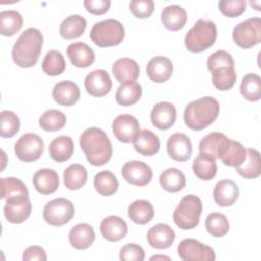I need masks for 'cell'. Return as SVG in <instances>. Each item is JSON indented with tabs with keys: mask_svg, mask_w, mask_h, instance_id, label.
Returning <instances> with one entry per match:
<instances>
[{
	"mask_svg": "<svg viewBox=\"0 0 261 261\" xmlns=\"http://www.w3.org/2000/svg\"><path fill=\"white\" fill-rule=\"evenodd\" d=\"M80 147L93 166L107 163L112 156V145L106 133L96 126L85 129L80 136Z\"/></svg>",
	"mask_w": 261,
	"mask_h": 261,
	"instance_id": "1",
	"label": "cell"
},
{
	"mask_svg": "<svg viewBox=\"0 0 261 261\" xmlns=\"http://www.w3.org/2000/svg\"><path fill=\"white\" fill-rule=\"evenodd\" d=\"M44 38L40 30L29 28L17 38L11 51L13 62L19 67L34 66L41 54Z\"/></svg>",
	"mask_w": 261,
	"mask_h": 261,
	"instance_id": "2",
	"label": "cell"
},
{
	"mask_svg": "<svg viewBox=\"0 0 261 261\" xmlns=\"http://www.w3.org/2000/svg\"><path fill=\"white\" fill-rule=\"evenodd\" d=\"M219 103L210 96L190 102L184 111V121L193 130H202L209 126L218 116Z\"/></svg>",
	"mask_w": 261,
	"mask_h": 261,
	"instance_id": "3",
	"label": "cell"
},
{
	"mask_svg": "<svg viewBox=\"0 0 261 261\" xmlns=\"http://www.w3.org/2000/svg\"><path fill=\"white\" fill-rule=\"evenodd\" d=\"M217 29L213 21L199 19L185 36V46L193 53H200L210 48L216 40Z\"/></svg>",
	"mask_w": 261,
	"mask_h": 261,
	"instance_id": "4",
	"label": "cell"
},
{
	"mask_svg": "<svg viewBox=\"0 0 261 261\" xmlns=\"http://www.w3.org/2000/svg\"><path fill=\"white\" fill-rule=\"evenodd\" d=\"M202 209V201L198 196L187 195L174 209L173 221L180 229H193L200 222Z\"/></svg>",
	"mask_w": 261,
	"mask_h": 261,
	"instance_id": "5",
	"label": "cell"
},
{
	"mask_svg": "<svg viewBox=\"0 0 261 261\" xmlns=\"http://www.w3.org/2000/svg\"><path fill=\"white\" fill-rule=\"evenodd\" d=\"M93 43L99 47H111L119 45L124 39V28L116 19H105L96 22L90 32Z\"/></svg>",
	"mask_w": 261,
	"mask_h": 261,
	"instance_id": "6",
	"label": "cell"
},
{
	"mask_svg": "<svg viewBox=\"0 0 261 261\" xmlns=\"http://www.w3.org/2000/svg\"><path fill=\"white\" fill-rule=\"evenodd\" d=\"M232 39L243 49H249L258 45L261 42L260 17H251L238 23L233 28Z\"/></svg>",
	"mask_w": 261,
	"mask_h": 261,
	"instance_id": "7",
	"label": "cell"
},
{
	"mask_svg": "<svg viewBox=\"0 0 261 261\" xmlns=\"http://www.w3.org/2000/svg\"><path fill=\"white\" fill-rule=\"evenodd\" d=\"M74 216V206L65 198H57L49 201L43 210L44 220L53 226H61L68 223Z\"/></svg>",
	"mask_w": 261,
	"mask_h": 261,
	"instance_id": "8",
	"label": "cell"
},
{
	"mask_svg": "<svg viewBox=\"0 0 261 261\" xmlns=\"http://www.w3.org/2000/svg\"><path fill=\"white\" fill-rule=\"evenodd\" d=\"M44 152V142L40 136L34 133L22 135L14 145L16 157L24 162L38 160Z\"/></svg>",
	"mask_w": 261,
	"mask_h": 261,
	"instance_id": "9",
	"label": "cell"
},
{
	"mask_svg": "<svg viewBox=\"0 0 261 261\" xmlns=\"http://www.w3.org/2000/svg\"><path fill=\"white\" fill-rule=\"evenodd\" d=\"M177 254L184 261H214V250L195 239H184L177 246Z\"/></svg>",
	"mask_w": 261,
	"mask_h": 261,
	"instance_id": "10",
	"label": "cell"
},
{
	"mask_svg": "<svg viewBox=\"0 0 261 261\" xmlns=\"http://www.w3.org/2000/svg\"><path fill=\"white\" fill-rule=\"evenodd\" d=\"M4 216L10 223L24 222L32 212V204L29 195H17L5 199Z\"/></svg>",
	"mask_w": 261,
	"mask_h": 261,
	"instance_id": "11",
	"label": "cell"
},
{
	"mask_svg": "<svg viewBox=\"0 0 261 261\" xmlns=\"http://www.w3.org/2000/svg\"><path fill=\"white\" fill-rule=\"evenodd\" d=\"M121 174L128 184L138 187L148 185L153 177L151 167L140 160H130L125 162L122 166Z\"/></svg>",
	"mask_w": 261,
	"mask_h": 261,
	"instance_id": "12",
	"label": "cell"
},
{
	"mask_svg": "<svg viewBox=\"0 0 261 261\" xmlns=\"http://www.w3.org/2000/svg\"><path fill=\"white\" fill-rule=\"evenodd\" d=\"M112 132L115 138L121 143H130L139 134L140 123L138 119L130 114H120L112 122Z\"/></svg>",
	"mask_w": 261,
	"mask_h": 261,
	"instance_id": "13",
	"label": "cell"
},
{
	"mask_svg": "<svg viewBox=\"0 0 261 261\" xmlns=\"http://www.w3.org/2000/svg\"><path fill=\"white\" fill-rule=\"evenodd\" d=\"M85 89L93 97H103L112 88V82L108 72L104 69H96L85 77Z\"/></svg>",
	"mask_w": 261,
	"mask_h": 261,
	"instance_id": "14",
	"label": "cell"
},
{
	"mask_svg": "<svg viewBox=\"0 0 261 261\" xmlns=\"http://www.w3.org/2000/svg\"><path fill=\"white\" fill-rule=\"evenodd\" d=\"M167 154L175 161H187L192 155V142L190 138L182 133L172 134L166 143Z\"/></svg>",
	"mask_w": 261,
	"mask_h": 261,
	"instance_id": "15",
	"label": "cell"
},
{
	"mask_svg": "<svg viewBox=\"0 0 261 261\" xmlns=\"http://www.w3.org/2000/svg\"><path fill=\"white\" fill-rule=\"evenodd\" d=\"M176 119L175 106L166 101H161L153 106L151 111V121L154 126L165 130L170 128Z\"/></svg>",
	"mask_w": 261,
	"mask_h": 261,
	"instance_id": "16",
	"label": "cell"
},
{
	"mask_svg": "<svg viewBox=\"0 0 261 261\" xmlns=\"http://www.w3.org/2000/svg\"><path fill=\"white\" fill-rule=\"evenodd\" d=\"M81 97L79 86L72 81H60L53 87L52 98L62 106H71L75 104Z\"/></svg>",
	"mask_w": 261,
	"mask_h": 261,
	"instance_id": "17",
	"label": "cell"
},
{
	"mask_svg": "<svg viewBox=\"0 0 261 261\" xmlns=\"http://www.w3.org/2000/svg\"><path fill=\"white\" fill-rule=\"evenodd\" d=\"M147 240L152 248L164 250L173 244L175 232L168 224L157 223L148 230Z\"/></svg>",
	"mask_w": 261,
	"mask_h": 261,
	"instance_id": "18",
	"label": "cell"
},
{
	"mask_svg": "<svg viewBox=\"0 0 261 261\" xmlns=\"http://www.w3.org/2000/svg\"><path fill=\"white\" fill-rule=\"evenodd\" d=\"M146 71L151 81L164 83L171 77L173 65L169 58L165 56H155L149 60Z\"/></svg>",
	"mask_w": 261,
	"mask_h": 261,
	"instance_id": "19",
	"label": "cell"
},
{
	"mask_svg": "<svg viewBox=\"0 0 261 261\" xmlns=\"http://www.w3.org/2000/svg\"><path fill=\"white\" fill-rule=\"evenodd\" d=\"M102 237L109 242H118L127 233V224L119 216L110 215L105 217L100 224Z\"/></svg>",
	"mask_w": 261,
	"mask_h": 261,
	"instance_id": "20",
	"label": "cell"
},
{
	"mask_svg": "<svg viewBox=\"0 0 261 261\" xmlns=\"http://www.w3.org/2000/svg\"><path fill=\"white\" fill-rule=\"evenodd\" d=\"M66 53L70 62L80 68L89 67L95 61L94 50L83 42H75L68 45Z\"/></svg>",
	"mask_w": 261,
	"mask_h": 261,
	"instance_id": "21",
	"label": "cell"
},
{
	"mask_svg": "<svg viewBox=\"0 0 261 261\" xmlns=\"http://www.w3.org/2000/svg\"><path fill=\"white\" fill-rule=\"evenodd\" d=\"M239 197V188L230 179L218 181L213 189L214 202L220 207H229L234 204Z\"/></svg>",
	"mask_w": 261,
	"mask_h": 261,
	"instance_id": "22",
	"label": "cell"
},
{
	"mask_svg": "<svg viewBox=\"0 0 261 261\" xmlns=\"http://www.w3.org/2000/svg\"><path fill=\"white\" fill-rule=\"evenodd\" d=\"M246 157L247 149L241 143L227 139L219 153L218 159H221L226 166L238 167L245 161Z\"/></svg>",
	"mask_w": 261,
	"mask_h": 261,
	"instance_id": "23",
	"label": "cell"
},
{
	"mask_svg": "<svg viewBox=\"0 0 261 261\" xmlns=\"http://www.w3.org/2000/svg\"><path fill=\"white\" fill-rule=\"evenodd\" d=\"M135 150L143 156H154L160 149V141L157 135L150 129H141L133 140Z\"/></svg>",
	"mask_w": 261,
	"mask_h": 261,
	"instance_id": "24",
	"label": "cell"
},
{
	"mask_svg": "<svg viewBox=\"0 0 261 261\" xmlns=\"http://www.w3.org/2000/svg\"><path fill=\"white\" fill-rule=\"evenodd\" d=\"M33 184L38 193L42 195H50L58 189L59 176L53 169L42 168L34 174Z\"/></svg>",
	"mask_w": 261,
	"mask_h": 261,
	"instance_id": "25",
	"label": "cell"
},
{
	"mask_svg": "<svg viewBox=\"0 0 261 261\" xmlns=\"http://www.w3.org/2000/svg\"><path fill=\"white\" fill-rule=\"evenodd\" d=\"M112 73L118 83L124 84L136 81L140 75V67L136 60L123 57L117 59L112 65Z\"/></svg>",
	"mask_w": 261,
	"mask_h": 261,
	"instance_id": "26",
	"label": "cell"
},
{
	"mask_svg": "<svg viewBox=\"0 0 261 261\" xmlns=\"http://www.w3.org/2000/svg\"><path fill=\"white\" fill-rule=\"evenodd\" d=\"M68 240L74 249L86 250L95 241L94 228L89 223H79L69 230Z\"/></svg>",
	"mask_w": 261,
	"mask_h": 261,
	"instance_id": "27",
	"label": "cell"
},
{
	"mask_svg": "<svg viewBox=\"0 0 261 261\" xmlns=\"http://www.w3.org/2000/svg\"><path fill=\"white\" fill-rule=\"evenodd\" d=\"M161 22L169 31H179L187 22V12L180 5H168L161 12Z\"/></svg>",
	"mask_w": 261,
	"mask_h": 261,
	"instance_id": "28",
	"label": "cell"
},
{
	"mask_svg": "<svg viewBox=\"0 0 261 261\" xmlns=\"http://www.w3.org/2000/svg\"><path fill=\"white\" fill-rule=\"evenodd\" d=\"M74 151V144L70 137L59 136L52 140L49 145V154L56 162H65L72 155Z\"/></svg>",
	"mask_w": 261,
	"mask_h": 261,
	"instance_id": "29",
	"label": "cell"
},
{
	"mask_svg": "<svg viewBox=\"0 0 261 261\" xmlns=\"http://www.w3.org/2000/svg\"><path fill=\"white\" fill-rule=\"evenodd\" d=\"M193 171L202 180H211L217 172L216 159L211 155L200 153L193 161Z\"/></svg>",
	"mask_w": 261,
	"mask_h": 261,
	"instance_id": "30",
	"label": "cell"
},
{
	"mask_svg": "<svg viewBox=\"0 0 261 261\" xmlns=\"http://www.w3.org/2000/svg\"><path fill=\"white\" fill-rule=\"evenodd\" d=\"M87 27V20L79 15L72 14L62 20L59 27V34L63 39L72 40L81 37Z\"/></svg>",
	"mask_w": 261,
	"mask_h": 261,
	"instance_id": "31",
	"label": "cell"
},
{
	"mask_svg": "<svg viewBox=\"0 0 261 261\" xmlns=\"http://www.w3.org/2000/svg\"><path fill=\"white\" fill-rule=\"evenodd\" d=\"M236 171L244 178H257L261 174L260 154L256 149H247V157L245 161L238 167Z\"/></svg>",
	"mask_w": 261,
	"mask_h": 261,
	"instance_id": "32",
	"label": "cell"
},
{
	"mask_svg": "<svg viewBox=\"0 0 261 261\" xmlns=\"http://www.w3.org/2000/svg\"><path fill=\"white\" fill-rule=\"evenodd\" d=\"M127 214L133 222L143 225L153 219L154 208L147 200H136L128 206Z\"/></svg>",
	"mask_w": 261,
	"mask_h": 261,
	"instance_id": "33",
	"label": "cell"
},
{
	"mask_svg": "<svg viewBox=\"0 0 261 261\" xmlns=\"http://www.w3.org/2000/svg\"><path fill=\"white\" fill-rule=\"evenodd\" d=\"M142 96L141 85L134 81L120 84L115 93V100L121 106H130L137 103Z\"/></svg>",
	"mask_w": 261,
	"mask_h": 261,
	"instance_id": "34",
	"label": "cell"
},
{
	"mask_svg": "<svg viewBox=\"0 0 261 261\" xmlns=\"http://www.w3.org/2000/svg\"><path fill=\"white\" fill-rule=\"evenodd\" d=\"M160 186L169 193H176L186 186V176L181 170L170 167L161 172L159 176Z\"/></svg>",
	"mask_w": 261,
	"mask_h": 261,
	"instance_id": "35",
	"label": "cell"
},
{
	"mask_svg": "<svg viewBox=\"0 0 261 261\" xmlns=\"http://www.w3.org/2000/svg\"><path fill=\"white\" fill-rule=\"evenodd\" d=\"M88 172L84 165L73 163L63 171V182L68 190H79L87 181Z\"/></svg>",
	"mask_w": 261,
	"mask_h": 261,
	"instance_id": "36",
	"label": "cell"
},
{
	"mask_svg": "<svg viewBox=\"0 0 261 261\" xmlns=\"http://www.w3.org/2000/svg\"><path fill=\"white\" fill-rule=\"evenodd\" d=\"M227 139L228 138L222 133H219V132L210 133L200 141L199 151L200 153L211 155L213 158L217 159Z\"/></svg>",
	"mask_w": 261,
	"mask_h": 261,
	"instance_id": "37",
	"label": "cell"
},
{
	"mask_svg": "<svg viewBox=\"0 0 261 261\" xmlns=\"http://www.w3.org/2000/svg\"><path fill=\"white\" fill-rule=\"evenodd\" d=\"M211 80L214 87L220 91L230 90L237 80L234 66H220L211 71Z\"/></svg>",
	"mask_w": 261,
	"mask_h": 261,
	"instance_id": "38",
	"label": "cell"
},
{
	"mask_svg": "<svg viewBox=\"0 0 261 261\" xmlns=\"http://www.w3.org/2000/svg\"><path fill=\"white\" fill-rule=\"evenodd\" d=\"M23 19L16 10H3L0 12V33L3 36H13L22 28Z\"/></svg>",
	"mask_w": 261,
	"mask_h": 261,
	"instance_id": "39",
	"label": "cell"
},
{
	"mask_svg": "<svg viewBox=\"0 0 261 261\" xmlns=\"http://www.w3.org/2000/svg\"><path fill=\"white\" fill-rule=\"evenodd\" d=\"M240 92L242 96L251 102L259 101L261 98V79L256 73L246 74L241 82Z\"/></svg>",
	"mask_w": 261,
	"mask_h": 261,
	"instance_id": "40",
	"label": "cell"
},
{
	"mask_svg": "<svg viewBox=\"0 0 261 261\" xmlns=\"http://www.w3.org/2000/svg\"><path fill=\"white\" fill-rule=\"evenodd\" d=\"M95 190L102 196L108 197L113 195L118 189L116 176L109 170H102L94 176Z\"/></svg>",
	"mask_w": 261,
	"mask_h": 261,
	"instance_id": "41",
	"label": "cell"
},
{
	"mask_svg": "<svg viewBox=\"0 0 261 261\" xmlns=\"http://www.w3.org/2000/svg\"><path fill=\"white\" fill-rule=\"evenodd\" d=\"M66 67L65 59L61 52L57 50H51L46 53L42 61L43 71L51 76H56L61 74Z\"/></svg>",
	"mask_w": 261,
	"mask_h": 261,
	"instance_id": "42",
	"label": "cell"
},
{
	"mask_svg": "<svg viewBox=\"0 0 261 261\" xmlns=\"http://www.w3.org/2000/svg\"><path fill=\"white\" fill-rule=\"evenodd\" d=\"M205 227L212 237L220 238L228 232L229 222L224 214L212 212L206 217Z\"/></svg>",
	"mask_w": 261,
	"mask_h": 261,
	"instance_id": "43",
	"label": "cell"
},
{
	"mask_svg": "<svg viewBox=\"0 0 261 261\" xmlns=\"http://www.w3.org/2000/svg\"><path fill=\"white\" fill-rule=\"evenodd\" d=\"M65 123V114L56 109H49L45 111L39 119V125L46 132H57L61 129Z\"/></svg>",
	"mask_w": 261,
	"mask_h": 261,
	"instance_id": "44",
	"label": "cell"
},
{
	"mask_svg": "<svg viewBox=\"0 0 261 261\" xmlns=\"http://www.w3.org/2000/svg\"><path fill=\"white\" fill-rule=\"evenodd\" d=\"M20 126L18 116L10 110H2L0 113V136L2 138H12L17 134Z\"/></svg>",
	"mask_w": 261,
	"mask_h": 261,
	"instance_id": "45",
	"label": "cell"
},
{
	"mask_svg": "<svg viewBox=\"0 0 261 261\" xmlns=\"http://www.w3.org/2000/svg\"><path fill=\"white\" fill-rule=\"evenodd\" d=\"M1 199L17 195H29L25 185L16 177H2L1 180Z\"/></svg>",
	"mask_w": 261,
	"mask_h": 261,
	"instance_id": "46",
	"label": "cell"
},
{
	"mask_svg": "<svg viewBox=\"0 0 261 261\" xmlns=\"http://www.w3.org/2000/svg\"><path fill=\"white\" fill-rule=\"evenodd\" d=\"M218 7L223 15L234 18L246 10V2L244 0H221L218 2Z\"/></svg>",
	"mask_w": 261,
	"mask_h": 261,
	"instance_id": "47",
	"label": "cell"
},
{
	"mask_svg": "<svg viewBox=\"0 0 261 261\" xmlns=\"http://www.w3.org/2000/svg\"><path fill=\"white\" fill-rule=\"evenodd\" d=\"M220 66H234L232 55L224 50H218L212 53L207 59V67L210 72Z\"/></svg>",
	"mask_w": 261,
	"mask_h": 261,
	"instance_id": "48",
	"label": "cell"
},
{
	"mask_svg": "<svg viewBox=\"0 0 261 261\" xmlns=\"http://www.w3.org/2000/svg\"><path fill=\"white\" fill-rule=\"evenodd\" d=\"M119 259L122 261H143L145 259V251L141 246L129 243L120 249Z\"/></svg>",
	"mask_w": 261,
	"mask_h": 261,
	"instance_id": "49",
	"label": "cell"
},
{
	"mask_svg": "<svg viewBox=\"0 0 261 261\" xmlns=\"http://www.w3.org/2000/svg\"><path fill=\"white\" fill-rule=\"evenodd\" d=\"M155 4L153 0H133L129 3V9L132 13L138 18L149 17L153 10Z\"/></svg>",
	"mask_w": 261,
	"mask_h": 261,
	"instance_id": "50",
	"label": "cell"
},
{
	"mask_svg": "<svg viewBox=\"0 0 261 261\" xmlns=\"http://www.w3.org/2000/svg\"><path fill=\"white\" fill-rule=\"evenodd\" d=\"M111 2L109 0H85L84 6L87 9L88 12L95 14V15H101L108 11L110 7Z\"/></svg>",
	"mask_w": 261,
	"mask_h": 261,
	"instance_id": "51",
	"label": "cell"
},
{
	"mask_svg": "<svg viewBox=\"0 0 261 261\" xmlns=\"http://www.w3.org/2000/svg\"><path fill=\"white\" fill-rule=\"evenodd\" d=\"M22 259L24 261H32V260L46 261L47 254H46V251L40 246H30L24 250Z\"/></svg>",
	"mask_w": 261,
	"mask_h": 261,
	"instance_id": "52",
	"label": "cell"
},
{
	"mask_svg": "<svg viewBox=\"0 0 261 261\" xmlns=\"http://www.w3.org/2000/svg\"><path fill=\"white\" fill-rule=\"evenodd\" d=\"M158 259H165V260H170L169 257L167 256H161V255H156V256H152L150 258V260H158Z\"/></svg>",
	"mask_w": 261,
	"mask_h": 261,
	"instance_id": "53",
	"label": "cell"
},
{
	"mask_svg": "<svg viewBox=\"0 0 261 261\" xmlns=\"http://www.w3.org/2000/svg\"><path fill=\"white\" fill-rule=\"evenodd\" d=\"M250 3H251V5H255V4H254V2H253V1H251V2H250ZM259 3H260V2H258V3H257V4H259ZM256 9H257V10H260V7H259V5H257V6H256Z\"/></svg>",
	"mask_w": 261,
	"mask_h": 261,
	"instance_id": "54",
	"label": "cell"
}]
</instances>
